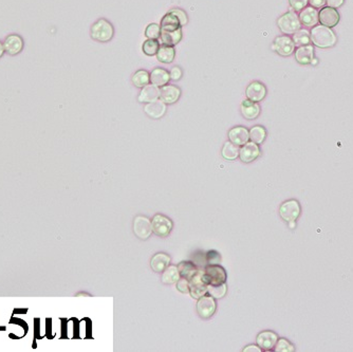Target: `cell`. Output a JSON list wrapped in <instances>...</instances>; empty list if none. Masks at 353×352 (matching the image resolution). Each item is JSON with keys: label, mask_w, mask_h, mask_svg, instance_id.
Here are the masks:
<instances>
[{"label": "cell", "mask_w": 353, "mask_h": 352, "mask_svg": "<svg viewBox=\"0 0 353 352\" xmlns=\"http://www.w3.org/2000/svg\"><path fill=\"white\" fill-rule=\"evenodd\" d=\"M311 42L315 47L321 49L332 48L338 43V36L331 28L325 26H314L310 31Z\"/></svg>", "instance_id": "6da1fadb"}, {"label": "cell", "mask_w": 353, "mask_h": 352, "mask_svg": "<svg viewBox=\"0 0 353 352\" xmlns=\"http://www.w3.org/2000/svg\"><path fill=\"white\" fill-rule=\"evenodd\" d=\"M114 28L112 23L105 19H97L90 29V36L97 43H108L113 38Z\"/></svg>", "instance_id": "7a4b0ae2"}, {"label": "cell", "mask_w": 353, "mask_h": 352, "mask_svg": "<svg viewBox=\"0 0 353 352\" xmlns=\"http://www.w3.org/2000/svg\"><path fill=\"white\" fill-rule=\"evenodd\" d=\"M277 26L282 33L288 35V34H294L295 32L301 29L302 24L299 20L298 15L295 13V11L291 7V10L289 12H286L282 14L281 17H278Z\"/></svg>", "instance_id": "3957f363"}, {"label": "cell", "mask_w": 353, "mask_h": 352, "mask_svg": "<svg viewBox=\"0 0 353 352\" xmlns=\"http://www.w3.org/2000/svg\"><path fill=\"white\" fill-rule=\"evenodd\" d=\"M301 214V207L297 200L290 199L282 203L279 208V215L286 223L296 221Z\"/></svg>", "instance_id": "277c9868"}, {"label": "cell", "mask_w": 353, "mask_h": 352, "mask_svg": "<svg viewBox=\"0 0 353 352\" xmlns=\"http://www.w3.org/2000/svg\"><path fill=\"white\" fill-rule=\"evenodd\" d=\"M203 280L208 284H221L226 281V272L219 265H209L203 269Z\"/></svg>", "instance_id": "5b68a950"}, {"label": "cell", "mask_w": 353, "mask_h": 352, "mask_svg": "<svg viewBox=\"0 0 353 352\" xmlns=\"http://www.w3.org/2000/svg\"><path fill=\"white\" fill-rule=\"evenodd\" d=\"M272 50L276 52L278 55L286 57L290 56L295 52V44L293 39L289 35H279L277 36L271 46Z\"/></svg>", "instance_id": "8992f818"}, {"label": "cell", "mask_w": 353, "mask_h": 352, "mask_svg": "<svg viewBox=\"0 0 353 352\" xmlns=\"http://www.w3.org/2000/svg\"><path fill=\"white\" fill-rule=\"evenodd\" d=\"M208 283L203 280V270L198 269L197 273L190 280V294L195 299H199L208 293Z\"/></svg>", "instance_id": "52a82bcc"}, {"label": "cell", "mask_w": 353, "mask_h": 352, "mask_svg": "<svg viewBox=\"0 0 353 352\" xmlns=\"http://www.w3.org/2000/svg\"><path fill=\"white\" fill-rule=\"evenodd\" d=\"M268 94V89L264 83L259 80H253L245 89L246 99L252 102H262Z\"/></svg>", "instance_id": "ba28073f"}, {"label": "cell", "mask_w": 353, "mask_h": 352, "mask_svg": "<svg viewBox=\"0 0 353 352\" xmlns=\"http://www.w3.org/2000/svg\"><path fill=\"white\" fill-rule=\"evenodd\" d=\"M152 233H154L158 237H166L172 230V221L164 215L158 214L155 215L151 220Z\"/></svg>", "instance_id": "9c48e42d"}, {"label": "cell", "mask_w": 353, "mask_h": 352, "mask_svg": "<svg viewBox=\"0 0 353 352\" xmlns=\"http://www.w3.org/2000/svg\"><path fill=\"white\" fill-rule=\"evenodd\" d=\"M134 233L138 238L146 240L149 238L152 233V226H151V220L145 216H137L134 220Z\"/></svg>", "instance_id": "30bf717a"}, {"label": "cell", "mask_w": 353, "mask_h": 352, "mask_svg": "<svg viewBox=\"0 0 353 352\" xmlns=\"http://www.w3.org/2000/svg\"><path fill=\"white\" fill-rule=\"evenodd\" d=\"M340 20L341 15L338 9H333V7L330 6H324L318 12V22H321L322 26L332 29L335 26H338Z\"/></svg>", "instance_id": "8fae6325"}, {"label": "cell", "mask_w": 353, "mask_h": 352, "mask_svg": "<svg viewBox=\"0 0 353 352\" xmlns=\"http://www.w3.org/2000/svg\"><path fill=\"white\" fill-rule=\"evenodd\" d=\"M197 311H198V314L202 318H210L211 316L214 315L216 311V300L215 298L209 295H203L198 299L197 302Z\"/></svg>", "instance_id": "7c38bea8"}, {"label": "cell", "mask_w": 353, "mask_h": 352, "mask_svg": "<svg viewBox=\"0 0 353 352\" xmlns=\"http://www.w3.org/2000/svg\"><path fill=\"white\" fill-rule=\"evenodd\" d=\"M260 147L258 144L249 141L239 148V159L243 163H251L260 155Z\"/></svg>", "instance_id": "4fadbf2b"}, {"label": "cell", "mask_w": 353, "mask_h": 352, "mask_svg": "<svg viewBox=\"0 0 353 352\" xmlns=\"http://www.w3.org/2000/svg\"><path fill=\"white\" fill-rule=\"evenodd\" d=\"M181 96V89L176 85H165L160 88V100L166 105H172L179 101Z\"/></svg>", "instance_id": "5bb4252c"}, {"label": "cell", "mask_w": 353, "mask_h": 352, "mask_svg": "<svg viewBox=\"0 0 353 352\" xmlns=\"http://www.w3.org/2000/svg\"><path fill=\"white\" fill-rule=\"evenodd\" d=\"M228 141L237 146H243L250 141L249 130L244 126H235L228 130Z\"/></svg>", "instance_id": "9a60e30c"}, {"label": "cell", "mask_w": 353, "mask_h": 352, "mask_svg": "<svg viewBox=\"0 0 353 352\" xmlns=\"http://www.w3.org/2000/svg\"><path fill=\"white\" fill-rule=\"evenodd\" d=\"M23 45H24L23 39L18 34H11L7 37H5L4 42H3L5 53L11 55V56H15V55L19 54L22 51Z\"/></svg>", "instance_id": "2e32d148"}, {"label": "cell", "mask_w": 353, "mask_h": 352, "mask_svg": "<svg viewBox=\"0 0 353 352\" xmlns=\"http://www.w3.org/2000/svg\"><path fill=\"white\" fill-rule=\"evenodd\" d=\"M166 110H167V105L160 99L151 103H147L144 106V112L150 119L153 120H159L163 118L165 116Z\"/></svg>", "instance_id": "e0dca14e"}, {"label": "cell", "mask_w": 353, "mask_h": 352, "mask_svg": "<svg viewBox=\"0 0 353 352\" xmlns=\"http://www.w3.org/2000/svg\"><path fill=\"white\" fill-rule=\"evenodd\" d=\"M278 339H279L278 335L275 332L267 330V331L260 332L257 335L256 343L262 350L269 351V350L274 349Z\"/></svg>", "instance_id": "ac0fdd59"}, {"label": "cell", "mask_w": 353, "mask_h": 352, "mask_svg": "<svg viewBox=\"0 0 353 352\" xmlns=\"http://www.w3.org/2000/svg\"><path fill=\"white\" fill-rule=\"evenodd\" d=\"M294 54H295V60H296V62L300 65L313 64V61L315 60L314 47L312 45L297 47Z\"/></svg>", "instance_id": "d6986e66"}, {"label": "cell", "mask_w": 353, "mask_h": 352, "mask_svg": "<svg viewBox=\"0 0 353 352\" xmlns=\"http://www.w3.org/2000/svg\"><path fill=\"white\" fill-rule=\"evenodd\" d=\"M240 112L245 120L253 121V120H256L259 117L261 108L259 103L252 102L246 99L240 105Z\"/></svg>", "instance_id": "ffe728a7"}, {"label": "cell", "mask_w": 353, "mask_h": 352, "mask_svg": "<svg viewBox=\"0 0 353 352\" xmlns=\"http://www.w3.org/2000/svg\"><path fill=\"white\" fill-rule=\"evenodd\" d=\"M160 99V88L152 84L147 85L141 89V92L138 95V102L141 104L151 103Z\"/></svg>", "instance_id": "44dd1931"}, {"label": "cell", "mask_w": 353, "mask_h": 352, "mask_svg": "<svg viewBox=\"0 0 353 352\" xmlns=\"http://www.w3.org/2000/svg\"><path fill=\"white\" fill-rule=\"evenodd\" d=\"M298 17L302 26L313 28L318 22V11L312 6H306L299 12Z\"/></svg>", "instance_id": "7402d4cb"}, {"label": "cell", "mask_w": 353, "mask_h": 352, "mask_svg": "<svg viewBox=\"0 0 353 352\" xmlns=\"http://www.w3.org/2000/svg\"><path fill=\"white\" fill-rule=\"evenodd\" d=\"M149 73H150V84L154 85L155 87L161 88L169 83L170 76H169V72L166 69L157 67Z\"/></svg>", "instance_id": "603a6c76"}, {"label": "cell", "mask_w": 353, "mask_h": 352, "mask_svg": "<svg viewBox=\"0 0 353 352\" xmlns=\"http://www.w3.org/2000/svg\"><path fill=\"white\" fill-rule=\"evenodd\" d=\"M182 37H183L182 28H180V29H178L176 31H171V32L161 31L159 40H160L161 45H167V46L175 47L180 42H181Z\"/></svg>", "instance_id": "cb8c5ba5"}, {"label": "cell", "mask_w": 353, "mask_h": 352, "mask_svg": "<svg viewBox=\"0 0 353 352\" xmlns=\"http://www.w3.org/2000/svg\"><path fill=\"white\" fill-rule=\"evenodd\" d=\"M170 264V257L167 254L158 253L151 258L150 267L155 273H162Z\"/></svg>", "instance_id": "d4e9b609"}, {"label": "cell", "mask_w": 353, "mask_h": 352, "mask_svg": "<svg viewBox=\"0 0 353 352\" xmlns=\"http://www.w3.org/2000/svg\"><path fill=\"white\" fill-rule=\"evenodd\" d=\"M160 27H161V31H165V32H171V31H176L180 28H183L181 26V23H180L179 19L177 18V16L170 12H167L163 16L161 19Z\"/></svg>", "instance_id": "484cf974"}, {"label": "cell", "mask_w": 353, "mask_h": 352, "mask_svg": "<svg viewBox=\"0 0 353 352\" xmlns=\"http://www.w3.org/2000/svg\"><path fill=\"white\" fill-rule=\"evenodd\" d=\"M155 56H157V60L162 64H171L175 61L176 49L171 46L161 45Z\"/></svg>", "instance_id": "4316f807"}, {"label": "cell", "mask_w": 353, "mask_h": 352, "mask_svg": "<svg viewBox=\"0 0 353 352\" xmlns=\"http://www.w3.org/2000/svg\"><path fill=\"white\" fill-rule=\"evenodd\" d=\"M131 81H133L135 87L142 89L143 87L150 84V73L143 69L138 70L134 73L133 77H131Z\"/></svg>", "instance_id": "83f0119b"}, {"label": "cell", "mask_w": 353, "mask_h": 352, "mask_svg": "<svg viewBox=\"0 0 353 352\" xmlns=\"http://www.w3.org/2000/svg\"><path fill=\"white\" fill-rule=\"evenodd\" d=\"M180 273L177 266H168L164 271L162 272V282L165 284H172L176 283L180 280Z\"/></svg>", "instance_id": "f1b7e54d"}, {"label": "cell", "mask_w": 353, "mask_h": 352, "mask_svg": "<svg viewBox=\"0 0 353 352\" xmlns=\"http://www.w3.org/2000/svg\"><path fill=\"white\" fill-rule=\"evenodd\" d=\"M239 148H240L239 146H237L229 141H226L223 144L222 150H221V154H222L224 160L234 161L237 158H239Z\"/></svg>", "instance_id": "f546056e"}, {"label": "cell", "mask_w": 353, "mask_h": 352, "mask_svg": "<svg viewBox=\"0 0 353 352\" xmlns=\"http://www.w3.org/2000/svg\"><path fill=\"white\" fill-rule=\"evenodd\" d=\"M249 135H250V141L259 145L265 142L268 133H267V129L264 126L256 125V126H253L249 130Z\"/></svg>", "instance_id": "4dcf8cb0"}, {"label": "cell", "mask_w": 353, "mask_h": 352, "mask_svg": "<svg viewBox=\"0 0 353 352\" xmlns=\"http://www.w3.org/2000/svg\"><path fill=\"white\" fill-rule=\"evenodd\" d=\"M292 39L295 44V47L310 45V43H311L310 31H308L307 29H299L298 31H296L293 34Z\"/></svg>", "instance_id": "1f68e13d"}, {"label": "cell", "mask_w": 353, "mask_h": 352, "mask_svg": "<svg viewBox=\"0 0 353 352\" xmlns=\"http://www.w3.org/2000/svg\"><path fill=\"white\" fill-rule=\"evenodd\" d=\"M178 270H179L180 276L186 278L188 281H190L191 278L197 273V271H198V269H197L191 261H182L181 264L178 265Z\"/></svg>", "instance_id": "d6a6232c"}, {"label": "cell", "mask_w": 353, "mask_h": 352, "mask_svg": "<svg viewBox=\"0 0 353 352\" xmlns=\"http://www.w3.org/2000/svg\"><path fill=\"white\" fill-rule=\"evenodd\" d=\"M161 46L159 39H146L142 45L143 53L147 56L157 55V52Z\"/></svg>", "instance_id": "836d02e7"}, {"label": "cell", "mask_w": 353, "mask_h": 352, "mask_svg": "<svg viewBox=\"0 0 353 352\" xmlns=\"http://www.w3.org/2000/svg\"><path fill=\"white\" fill-rule=\"evenodd\" d=\"M227 292V285L225 282L221 284H209L208 293L215 299L222 298Z\"/></svg>", "instance_id": "e575fe53"}, {"label": "cell", "mask_w": 353, "mask_h": 352, "mask_svg": "<svg viewBox=\"0 0 353 352\" xmlns=\"http://www.w3.org/2000/svg\"><path fill=\"white\" fill-rule=\"evenodd\" d=\"M295 350H296V348H295L293 344L283 338L278 339L274 347V351L276 352H294Z\"/></svg>", "instance_id": "d590c367"}, {"label": "cell", "mask_w": 353, "mask_h": 352, "mask_svg": "<svg viewBox=\"0 0 353 352\" xmlns=\"http://www.w3.org/2000/svg\"><path fill=\"white\" fill-rule=\"evenodd\" d=\"M161 34L160 24L151 22L145 29V36L147 39H159Z\"/></svg>", "instance_id": "8d00e7d4"}, {"label": "cell", "mask_w": 353, "mask_h": 352, "mask_svg": "<svg viewBox=\"0 0 353 352\" xmlns=\"http://www.w3.org/2000/svg\"><path fill=\"white\" fill-rule=\"evenodd\" d=\"M10 325H16V326H19L20 328L23 330V334H22V338L23 337H26V335L28 334L29 332V325L28 323L24 321V319L22 318H19V317H16L15 315H12L11 318H10V322H9Z\"/></svg>", "instance_id": "74e56055"}, {"label": "cell", "mask_w": 353, "mask_h": 352, "mask_svg": "<svg viewBox=\"0 0 353 352\" xmlns=\"http://www.w3.org/2000/svg\"><path fill=\"white\" fill-rule=\"evenodd\" d=\"M168 12L175 14L177 16V18L179 19V21H180V23H181L182 27L186 26V24L188 23V16H187V13L184 10L180 9V7H174V9H170Z\"/></svg>", "instance_id": "f35d334b"}, {"label": "cell", "mask_w": 353, "mask_h": 352, "mask_svg": "<svg viewBox=\"0 0 353 352\" xmlns=\"http://www.w3.org/2000/svg\"><path fill=\"white\" fill-rule=\"evenodd\" d=\"M33 339L35 340H42V333H40V330H42V322H40L39 317H34L33 319Z\"/></svg>", "instance_id": "ab89813d"}, {"label": "cell", "mask_w": 353, "mask_h": 352, "mask_svg": "<svg viewBox=\"0 0 353 352\" xmlns=\"http://www.w3.org/2000/svg\"><path fill=\"white\" fill-rule=\"evenodd\" d=\"M176 286L177 290H179L181 293H190V281L184 277H180V280L176 282Z\"/></svg>", "instance_id": "60d3db41"}, {"label": "cell", "mask_w": 353, "mask_h": 352, "mask_svg": "<svg viewBox=\"0 0 353 352\" xmlns=\"http://www.w3.org/2000/svg\"><path fill=\"white\" fill-rule=\"evenodd\" d=\"M289 3L295 12H300L308 5L309 0H289Z\"/></svg>", "instance_id": "b9f144b4"}, {"label": "cell", "mask_w": 353, "mask_h": 352, "mask_svg": "<svg viewBox=\"0 0 353 352\" xmlns=\"http://www.w3.org/2000/svg\"><path fill=\"white\" fill-rule=\"evenodd\" d=\"M207 260L209 265H218L221 260L220 254L217 251H210L207 254Z\"/></svg>", "instance_id": "7bdbcfd3"}, {"label": "cell", "mask_w": 353, "mask_h": 352, "mask_svg": "<svg viewBox=\"0 0 353 352\" xmlns=\"http://www.w3.org/2000/svg\"><path fill=\"white\" fill-rule=\"evenodd\" d=\"M169 76L171 80H179L181 79V77L183 76V70L180 68L179 66H175L172 67L171 70L169 71Z\"/></svg>", "instance_id": "ee69618b"}, {"label": "cell", "mask_w": 353, "mask_h": 352, "mask_svg": "<svg viewBox=\"0 0 353 352\" xmlns=\"http://www.w3.org/2000/svg\"><path fill=\"white\" fill-rule=\"evenodd\" d=\"M46 338L48 340H52L54 334L52 333V318H46Z\"/></svg>", "instance_id": "f6af8a7d"}, {"label": "cell", "mask_w": 353, "mask_h": 352, "mask_svg": "<svg viewBox=\"0 0 353 352\" xmlns=\"http://www.w3.org/2000/svg\"><path fill=\"white\" fill-rule=\"evenodd\" d=\"M327 0H309L310 6L314 7V9H323L326 5Z\"/></svg>", "instance_id": "bcb514c9"}, {"label": "cell", "mask_w": 353, "mask_h": 352, "mask_svg": "<svg viewBox=\"0 0 353 352\" xmlns=\"http://www.w3.org/2000/svg\"><path fill=\"white\" fill-rule=\"evenodd\" d=\"M345 3V0H327V6L333 7V9H339Z\"/></svg>", "instance_id": "7dc6e473"}, {"label": "cell", "mask_w": 353, "mask_h": 352, "mask_svg": "<svg viewBox=\"0 0 353 352\" xmlns=\"http://www.w3.org/2000/svg\"><path fill=\"white\" fill-rule=\"evenodd\" d=\"M61 321H62V339H65L66 337H67V324H68V321H67V319H65V318H61Z\"/></svg>", "instance_id": "c3c4849f"}, {"label": "cell", "mask_w": 353, "mask_h": 352, "mask_svg": "<svg viewBox=\"0 0 353 352\" xmlns=\"http://www.w3.org/2000/svg\"><path fill=\"white\" fill-rule=\"evenodd\" d=\"M244 352H260L262 351V349L258 346V345H250V346H246L244 349H243Z\"/></svg>", "instance_id": "681fc988"}, {"label": "cell", "mask_w": 353, "mask_h": 352, "mask_svg": "<svg viewBox=\"0 0 353 352\" xmlns=\"http://www.w3.org/2000/svg\"><path fill=\"white\" fill-rule=\"evenodd\" d=\"M29 312L28 308H15L13 310L12 315H18V314H27Z\"/></svg>", "instance_id": "f907efd6"}, {"label": "cell", "mask_w": 353, "mask_h": 352, "mask_svg": "<svg viewBox=\"0 0 353 352\" xmlns=\"http://www.w3.org/2000/svg\"><path fill=\"white\" fill-rule=\"evenodd\" d=\"M4 47H3V43L0 42V59H1L2 55L4 54Z\"/></svg>", "instance_id": "816d5d0a"}, {"label": "cell", "mask_w": 353, "mask_h": 352, "mask_svg": "<svg viewBox=\"0 0 353 352\" xmlns=\"http://www.w3.org/2000/svg\"><path fill=\"white\" fill-rule=\"evenodd\" d=\"M9 338L12 339V340H20V339H21L20 337H18V335H16V334H14V333H10V334H9Z\"/></svg>", "instance_id": "f5cc1de1"}, {"label": "cell", "mask_w": 353, "mask_h": 352, "mask_svg": "<svg viewBox=\"0 0 353 352\" xmlns=\"http://www.w3.org/2000/svg\"><path fill=\"white\" fill-rule=\"evenodd\" d=\"M32 348H33V349H36V348H37V340H35V339H33V343H32Z\"/></svg>", "instance_id": "db71d44e"}, {"label": "cell", "mask_w": 353, "mask_h": 352, "mask_svg": "<svg viewBox=\"0 0 353 352\" xmlns=\"http://www.w3.org/2000/svg\"><path fill=\"white\" fill-rule=\"evenodd\" d=\"M288 225H289L290 228H294L295 226H296V221H293V222H289Z\"/></svg>", "instance_id": "11a10c76"}, {"label": "cell", "mask_w": 353, "mask_h": 352, "mask_svg": "<svg viewBox=\"0 0 353 352\" xmlns=\"http://www.w3.org/2000/svg\"><path fill=\"white\" fill-rule=\"evenodd\" d=\"M6 327L5 326H0V331H5Z\"/></svg>", "instance_id": "9f6ffc18"}]
</instances>
